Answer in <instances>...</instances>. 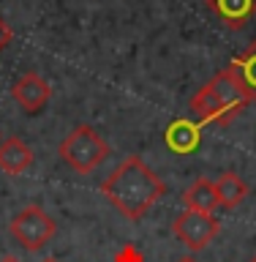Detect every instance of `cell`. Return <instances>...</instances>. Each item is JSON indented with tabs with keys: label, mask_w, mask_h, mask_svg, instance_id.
<instances>
[{
	"label": "cell",
	"mask_w": 256,
	"mask_h": 262,
	"mask_svg": "<svg viewBox=\"0 0 256 262\" xmlns=\"http://www.w3.org/2000/svg\"><path fill=\"white\" fill-rule=\"evenodd\" d=\"M164 191H167L164 180L139 156L123 159L112 169V175L101 183V194L131 221L142 219L164 196Z\"/></svg>",
	"instance_id": "1"
},
{
	"label": "cell",
	"mask_w": 256,
	"mask_h": 262,
	"mask_svg": "<svg viewBox=\"0 0 256 262\" xmlns=\"http://www.w3.org/2000/svg\"><path fill=\"white\" fill-rule=\"evenodd\" d=\"M245 106H248V98H245V93L240 90L235 74L229 69L218 71L191 98V110L199 118V123H216V126H229Z\"/></svg>",
	"instance_id": "2"
},
{
	"label": "cell",
	"mask_w": 256,
	"mask_h": 262,
	"mask_svg": "<svg viewBox=\"0 0 256 262\" xmlns=\"http://www.w3.org/2000/svg\"><path fill=\"white\" fill-rule=\"evenodd\" d=\"M57 153H60V159L68 164L74 172L90 175V172L98 169V164L109 156V145H106V139L98 134L93 126H77L60 142Z\"/></svg>",
	"instance_id": "3"
},
{
	"label": "cell",
	"mask_w": 256,
	"mask_h": 262,
	"mask_svg": "<svg viewBox=\"0 0 256 262\" xmlns=\"http://www.w3.org/2000/svg\"><path fill=\"white\" fill-rule=\"evenodd\" d=\"M11 237L22 249L38 251L55 237V219L41 205H28L11 219Z\"/></svg>",
	"instance_id": "4"
},
{
	"label": "cell",
	"mask_w": 256,
	"mask_h": 262,
	"mask_svg": "<svg viewBox=\"0 0 256 262\" xmlns=\"http://www.w3.org/2000/svg\"><path fill=\"white\" fill-rule=\"evenodd\" d=\"M218 219L213 213H199V210H183L172 224V232L177 235V241L185 246L188 251H202L207 249L210 241H216L218 235Z\"/></svg>",
	"instance_id": "5"
},
{
	"label": "cell",
	"mask_w": 256,
	"mask_h": 262,
	"mask_svg": "<svg viewBox=\"0 0 256 262\" xmlns=\"http://www.w3.org/2000/svg\"><path fill=\"white\" fill-rule=\"evenodd\" d=\"M11 96L25 112H38V110H44V106L49 104V98H52V85H49L41 74L28 71L14 82Z\"/></svg>",
	"instance_id": "6"
},
{
	"label": "cell",
	"mask_w": 256,
	"mask_h": 262,
	"mask_svg": "<svg viewBox=\"0 0 256 262\" xmlns=\"http://www.w3.org/2000/svg\"><path fill=\"white\" fill-rule=\"evenodd\" d=\"M33 164V150L19 137H8L0 142V169L6 175H22Z\"/></svg>",
	"instance_id": "7"
},
{
	"label": "cell",
	"mask_w": 256,
	"mask_h": 262,
	"mask_svg": "<svg viewBox=\"0 0 256 262\" xmlns=\"http://www.w3.org/2000/svg\"><path fill=\"white\" fill-rule=\"evenodd\" d=\"M226 69L235 74L237 85H240V90L248 98V104H256V41L243 55H237Z\"/></svg>",
	"instance_id": "8"
},
{
	"label": "cell",
	"mask_w": 256,
	"mask_h": 262,
	"mask_svg": "<svg viewBox=\"0 0 256 262\" xmlns=\"http://www.w3.org/2000/svg\"><path fill=\"white\" fill-rule=\"evenodd\" d=\"M207 8L221 16L232 30H240L256 14V0H207Z\"/></svg>",
	"instance_id": "9"
},
{
	"label": "cell",
	"mask_w": 256,
	"mask_h": 262,
	"mask_svg": "<svg viewBox=\"0 0 256 262\" xmlns=\"http://www.w3.org/2000/svg\"><path fill=\"white\" fill-rule=\"evenodd\" d=\"M183 202L188 210H199V213H213L218 208V194L216 183L207 178H196L191 186L183 191Z\"/></svg>",
	"instance_id": "10"
},
{
	"label": "cell",
	"mask_w": 256,
	"mask_h": 262,
	"mask_svg": "<svg viewBox=\"0 0 256 262\" xmlns=\"http://www.w3.org/2000/svg\"><path fill=\"white\" fill-rule=\"evenodd\" d=\"M199 139H202L199 126H196L194 120H188V118H180V120H175V123L167 128V145L172 147V150H177V153H191V150H196Z\"/></svg>",
	"instance_id": "11"
},
{
	"label": "cell",
	"mask_w": 256,
	"mask_h": 262,
	"mask_svg": "<svg viewBox=\"0 0 256 262\" xmlns=\"http://www.w3.org/2000/svg\"><path fill=\"white\" fill-rule=\"evenodd\" d=\"M216 194H218V205L224 208H237L245 196H248V183L237 175V172H224L216 180Z\"/></svg>",
	"instance_id": "12"
},
{
	"label": "cell",
	"mask_w": 256,
	"mask_h": 262,
	"mask_svg": "<svg viewBox=\"0 0 256 262\" xmlns=\"http://www.w3.org/2000/svg\"><path fill=\"white\" fill-rule=\"evenodd\" d=\"M14 41V30H11V25H8L3 16H0V52H3V49L8 47Z\"/></svg>",
	"instance_id": "13"
},
{
	"label": "cell",
	"mask_w": 256,
	"mask_h": 262,
	"mask_svg": "<svg viewBox=\"0 0 256 262\" xmlns=\"http://www.w3.org/2000/svg\"><path fill=\"white\" fill-rule=\"evenodd\" d=\"M114 262H142V254H139L134 246H126V249L114 257Z\"/></svg>",
	"instance_id": "14"
},
{
	"label": "cell",
	"mask_w": 256,
	"mask_h": 262,
	"mask_svg": "<svg viewBox=\"0 0 256 262\" xmlns=\"http://www.w3.org/2000/svg\"><path fill=\"white\" fill-rule=\"evenodd\" d=\"M177 262H196L194 257H183V259H177Z\"/></svg>",
	"instance_id": "15"
},
{
	"label": "cell",
	"mask_w": 256,
	"mask_h": 262,
	"mask_svg": "<svg viewBox=\"0 0 256 262\" xmlns=\"http://www.w3.org/2000/svg\"><path fill=\"white\" fill-rule=\"evenodd\" d=\"M0 262H19V259H14V257H6V259H0Z\"/></svg>",
	"instance_id": "16"
},
{
	"label": "cell",
	"mask_w": 256,
	"mask_h": 262,
	"mask_svg": "<svg viewBox=\"0 0 256 262\" xmlns=\"http://www.w3.org/2000/svg\"><path fill=\"white\" fill-rule=\"evenodd\" d=\"M41 262H57L55 257H46V259H41Z\"/></svg>",
	"instance_id": "17"
},
{
	"label": "cell",
	"mask_w": 256,
	"mask_h": 262,
	"mask_svg": "<svg viewBox=\"0 0 256 262\" xmlns=\"http://www.w3.org/2000/svg\"><path fill=\"white\" fill-rule=\"evenodd\" d=\"M251 262H256V254H253V257H251Z\"/></svg>",
	"instance_id": "18"
}]
</instances>
